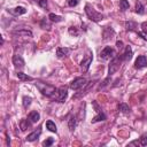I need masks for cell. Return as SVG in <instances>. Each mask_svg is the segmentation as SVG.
Segmentation results:
<instances>
[{"mask_svg":"<svg viewBox=\"0 0 147 147\" xmlns=\"http://www.w3.org/2000/svg\"><path fill=\"white\" fill-rule=\"evenodd\" d=\"M92 59H93L92 53L88 52L87 55H86V56L83 59V61L80 62V68H82L83 71H87V70H88V68H90V65H91V63H92Z\"/></svg>","mask_w":147,"mask_h":147,"instance_id":"obj_6","label":"cell"},{"mask_svg":"<svg viewBox=\"0 0 147 147\" xmlns=\"http://www.w3.org/2000/svg\"><path fill=\"white\" fill-rule=\"evenodd\" d=\"M48 18H49L52 22H55V23H57V22H61V21H62V17H61V16L55 15V14H53V13H51V14L48 15Z\"/></svg>","mask_w":147,"mask_h":147,"instance_id":"obj_24","label":"cell"},{"mask_svg":"<svg viewBox=\"0 0 147 147\" xmlns=\"http://www.w3.org/2000/svg\"><path fill=\"white\" fill-rule=\"evenodd\" d=\"M106 119V115H105V113L100 109L99 111H98V114L93 117V119H92V123H96V122H101V121H105Z\"/></svg>","mask_w":147,"mask_h":147,"instance_id":"obj_16","label":"cell"},{"mask_svg":"<svg viewBox=\"0 0 147 147\" xmlns=\"http://www.w3.org/2000/svg\"><path fill=\"white\" fill-rule=\"evenodd\" d=\"M40 28L42 29H47V30H51V23L48 22V18H42L41 22H40Z\"/></svg>","mask_w":147,"mask_h":147,"instance_id":"obj_23","label":"cell"},{"mask_svg":"<svg viewBox=\"0 0 147 147\" xmlns=\"http://www.w3.org/2000/svg\"><path fill=\"white\" fill-rule=\"evenodd\" d=\"M31 121L30 119H25V118H23V119H21V122H20V127H21V130L22 131H25L26 129H29L30 126H31Z\"/></svg>","mask_w":147,"mask_h":147,"instance_id":"obj_17","label":"cell"},{"mask_svg":"<svg viewBox=\"0 0 147 147\" xmlns=\"http://www.w3.org/2000/svg\"><path fill=\"white\" fill-rule=\"evenodd\" d=\"M141 30H142V32H144L145 34H147V22L141 23Z\"/></svg>","mask_w":147,"mask_h":147,"instance_id":"obj_34","label":"cell"},{"mask_svg":"<svg viewBox=\"0 0 147 147\" xmlns=\"http://www.w3.org/2000/svg\"><path fill=\"white\" fill-rule=\"evenodd\" d=\"M69 33H70L71 36L77 37V36L79 34V31L77 30V28H76V26H71V28H69Z\"/></svg>","mask_w":147,"mask_h":147,"instance_id":"obj_29","label":"cell"},{"mask_svg":"<svg viewBox=\"0 0 147 147\" xmlns=\"http://www.w3.org/2000/svg\"><path fill=\"white\" fill-rule=\"evenodd\" d=\"M146 65H147V59H146V56H144V55L138 56L137 60H136V62H134V67L137 69H142Z\"/></svg>","mask_w":147,"mask_h":147,"instance_id":"obj_9","label":"cell"},{"mask_svg":"<svg viewBox=\"0 0 147 147\" xmlns=\"http://www.w3.org/2000/svg\"><path fill=\"white\" fill-rule=\"evenodd\" d=\"M125 28L127 31H133L137 28V23L133 21H127V22H125Z\"/></svg>","mask_w":147,"mask_h":147,"instance_id":"obj_20","label":"cell"},{"mask_svg":"<svg viewBox=\"0 0 147 147\" xmlns=\"http://www.w3.org/2000/svg\"><path fill=\"white\" fill-rule=\"evenodd\" d=\"M53 142H54V139L53 138H47L44 142H42V146H45V147H48V146H51V145H53Z\"/></svg>","mask_w":147,"mask_h":147,"instance_id":"obj_31","label":"cell"},{"mask_svg":"<svg viewBox=\"0 0 147 147\" xmlns=\"http://www.w3.org/2000/svg\"><path fill=\"white\" fill-rule=\"evenodd\" d=\"M17 77L22 82H28V80H32L33 79L31 76H28L26 74H23V72H17Z\"/></svg>","mask_w":147,"mask_h":147,"instance_id":"obj_21","label":"cell"},{"mask_svg":"<svg viewBox=\"0 0 147 147\" xmlns=\"http://www.w3.org/2000/svg\"><path fill=\"white\" fill-rule=\"evenodd\" d=\"M67 2H68V5H69L70 7H76V6L78 5L79 0H67Z\"/></svg>","mask_w":147,"mask_h":147,"instance_id":"obj_33","label":"cell"},{"mask_svg":"<svg viewBox=\"0 0 147 147\" xmlns=\"http://www.w3.org/2000/svg\"><path fill=\"white\" fill-rule=\"evenodd\" d=\"M46 127L51 131V132H56L57 131V129H56V125H55V123L53 122V121H47L46 122Z\"/></svg>","mask_w":147,"mask_h":147,"instance_id":"obj_22","label":"cell"},{"mask_svg":"<svg viewBox=\"0 0 147 147\" xmlns=\"http://www.w3.org/2000/svg\"><path fill=\"white\" fill-rule=\"evenodd\" d=\"M67 96H68V87L67 86H61L60 88H57V94H56V98H55L56 101L63 103L65 101Z\"/></svg>","mask_w":147,"mask_h":147,"instance_id":"obj_5","label":"cell"},{"mask_svg":"<svg viewBox=\"0 0 147 147\" xmlns=\"http://www.w3.org/2000/svg\"><path fill=\"white\" fill-rule=\"evenodd\" d=\"M29 119H30L32 123H37V122L40 119V115H39V113L36 111V110L31 111V113L29 114Z\"/></svg>","mask_w":147,"mask_h":147,"instance_id":"obj_18","label":"cell"},{"mask_svg":"<svg viewBox=\"0 0 147 147\" xmlns=\"http://www.w3.org/2000/svg\"><path fill=\"white\" fill-rule=\"evenodd\" d=\"M13 34L16 36H24V37H32V32L28 29H20V30H15L13 31Z\"/></svg>","mask_w":147,"mask_h":147,"instance_id":"obj_12","label":"cell"},{"mask_svg":"<svg viewBox=\"0 0 147 147\" xmlns=\"http://www.w3.org/2000/svg\"><path fill=\"white\" fill-rule=\"evenodd\" d=\"M138 36H140L142 39H145V40H147V34H145L144 32H138Z\"/></svg>","mask_w":147,"mask_h":147,"instance_id":"obj_36","label":"cell"},{"mask_svg":"<svg viewBox=\"0 0 147 147\" xmlns=\"http://www.w3.org/2000/svg\"><path fill=\"white\" fill-rule=\"evenodd\" d=\"M40 133H41V129H40V127H38L37 130H34L33 132H31L30 134H28L26 140H28V141H34V140H37V139L39 138Z\"/></svg>","mask_w":147,"mask_h":147,"instance_id":"obj_11","label":"cell"},{"mask_svg":"<svg viewBox=\"0 0 147 147\" xmlns=\"http://www.w3.org/2000/svg\"><path fill=\"white\" fill-rule=\"evenodd\" d=\"M31 101H32V99L30 96H23V106H24V108H28L31 105Z\"/></svg>","mask_w":147,"mask_h":147,"instance_id":"obj_28","label":"cell"},{"mask_svg":"<svg viewBox=\"0 0 147 147\" xmlns=\"http://www.w3.org/2000/svg\"><path fill=\"white\" fill-rule=\"evenodd\" d=\"M132 49H131V47L130 46H126L125 47V51H124V53H123V55L121 56L122 57V60H124V61H130L131 59H132Z\"/></svg>","mask_w":147,"mask_h":147,"instance_id":"obj_13","label":"cell"},{"mask_svg":"<svg viewBox=\"0 0 147 147\" xmlns=\"http://www.w3.org/2000/svg\"><path fill=\"white\" fill-rule=\"evenodd\" d=\"M13 64H14L15 68H17V69H18V68L22 69V68L24 67L25 62H24V60H23V57H22L21 55L16 54V55L13 56Z\"/></svg>","mask_w":147,"mask_h":147,"instance_id":"obj_8","label":"cell"},{"mask_svg":"<svg viewBox=\"0 0 147 147\" xmlns=\"http://www.w3.org/2000/svg\"><path fill=\"white\" fill-rule=\"evenodd\" d=\"M139 141H140V145L141 146H147V134H142L140 137Z\"/></svg>","mask_w":147,"mask_h":147,"instance_id":"obj_30","label":"cell"},{"mask_svg":"<svg viewBox=\"0 0 147 147\" xmlns=\"http://www.w3.org/2000/svg\"><path fill=\"white\" fill-rule=\"evenodd\" d=\"M134 145H140V141L136 140V141H132V142H130V144H129V146H134Z\"/></svg>","mask_w":147,"mask_h":147,"instance_id":"obj_37","label":"cell"},{"mask_svg":"<svg viewBox=\"0 0 147 147\" xmlns=\"http://www.w3.org/2000/svg\"><path fill=\"white\" fill-rule=\"evenodd\" d=\"M85 84H86V79H85L84 77H77V78H75V79L70 83V88L77 91V90L82 88L83 86H85Z\"/></svg>","mask_w":147,"mask_h":147,"instance_id":"obj_4","label":"cell"},{"mask_svg":"<svg viewBox=\"0 0 147 147\" xmlns=\"http://www.w3.org/2000/svg\"><path fill=\"white\" fill-rule=\"evenodd\" d=\"M8 11H9L10 14L15 15V16H20V15H23V14H25V13H26V9H25L24 7H21V6H18V7H15V8L8 9Z\"/></svg>","mask_w":147,"mask_h":147,"instance_id":"obj_10","label":"cell"},{"mask_svg":"<svg viewBox=\"0 0 147 147\" xmlns=\"http://www.w3.org/2000/svg\"><path fill=\"white\" fill-rule=\"evenodd\" d=\"M114 49L111 48V47H109V46H107V47H105L102 51H101V53H100V59H102V60H109L110 57H113L114 56Z\"/></svg>","mask_w":147,"mask_h":147,"instance_id":"obj_7","label":"cell"},{"mask_svg":"<svg viewBox=\"0 0 147 147\" xmlns=\"http://www.w3.org/2000/svg\"><path fill=\"white\" fill-rule=\"evenodd\" d=\"M34 84H36L37 88L39 90V92H41L42 95H45L47 98H51V99L56 98L57 88L55 86H53L51 84H47V83H44V82H40V80H37Z\"/></svg>","mask_w":147,"mask_h":147,"instance_id":"obj_1","label":"cell"},{"mask_svg":"<svg viewBox=\"0 0 147 147\" xmlns=\"http://www.w3.org/2000/svg\"><path fill=\"white\" fill-rule=\"evenodd\" d=\"M37 2H38V5H39L41 8H47V6H48L47 0H37Z\"/></svg>","mask_w":147,"mask_h":147,"instance_id":"obj_32","label":"cell"},{"mask_svg":"<svg viewBox=\"0 0 147 147\" xmlns=\"http://www.w3.org/2000/svg\"><path fill=\"white\" fill-rule=\"evenodd\" d=\"M116 47H117L118 49H121V48L123 47V41H121V40H117V41H116Z\"/></svg>","mask_w":147,"mask_h":147,"instance_id":"obj_35","label":"cell"},{"mask_svg":"<svg viewBox=\"0 0 147 147\" xmlns=\"http://www.w3.org/2000/svg\"><path fill=\"white\" fill-rule=\"evenodd\" d=\"M94 83H95V80H92V82H90V83H86V84H85V90H84V91H82L80 93L75 94V96H74V98H75V99H76V98H80L82 95L86 94V93L88 92V90H90V88H91V87L94 85Z\"/></svg>","mask_w":147,"mask_h":147,"instance_id":"obj_14","label":"cell"},{"mask_svg":"<svg viewBox=\"0 0 147 147\" xmlns=\"http://www.w3.org/2000/svg\"><path fill=\"white\" fill-rule=\"evenodd\" d=\"M119 7H121L122 10H126V9H129V7H130L129 1H127V0H121V1H119Z\"/></svg>","mask_w":147,"mask_h":147,"instance_id":"obj_27","label":"cell"},{"mask_svg":"<svg viewBox=\"0 0 147 147\" xmlns=\"http://www.w3.org/2000/svg\"><path fill=\"white\" fill-rule=\"evenodd\" d=\"M68 125H69V130L74 131L76 127V116H70V118L68 119Z\"/></svg>","mask_w":147,"mask_h":147,"instance_id":"obj_19","label":"cell"},{"mask_svg":"<svg viewBox=\"0 0 147 147\" xmlns=\"http://www.w3.org/2000/svg\"><path fill=\"white\" fill-rule=\"evenodd\" d=\"M121 63H122V57L119 56H116L114 57L110 63H109V67H108V75L111 76L113 74H115L116 71H118V69L121 68Z\"/></svg>","mask_w":147,"mask_h":147,"instance_id":"obj_3","label":"cell"},{"mask_svg":"<svg viewBox=\"0 0 147 147\" xmlns=\"http://www.w3.org/2000/svg\"><path fill=\"white\" fill-rule=\"evenodd\" d=\"M85 13H86L87 17H88L91 21H93V22H99V21L103 20V15H102L101 13L96 11L90 3H86V5H85Z\"/></svg>","mask_w":147,"mask_h":147,"instance_id":"obj_2","label":"cell"},{"mask_svg":"<svg viewBox=\"0 0 147 147\" xmlns=\"http://www.w3.org/2000/svg\"><path fill=\"white\" fill-rule=\"evenodd\" d=\"M136 13H138V14H144L145 13V8H144V6H142V3L141 2H137L136 3Z\"/></svg>","mask_w":147,"mask_h":147,"instance_id":"obj_26","label":"cell"},{"mask_svg":"<svg viewBox=\"0 0 147 147\" xmlns=\"http://www.w3.org/2000/svg\"><path fill=\"white\" fill-rule=\"evenodd\" d=\"M118 109H119V111H122V113H124V114L130 113V107H129L126 103H119Z\"/></svg>","mask_w":147,"mask_h":147,"instance_id":"obj_25","label":"cell"},{"mask_svg":"<svg viewBox=\"0 0 147 147\" xmlns=\"http://www.w3.org/2000/svg\"><path fill=\"white\" fill-rule=\"evenodd\" d=\"M69 52H70V49L67 48V47H59V48L56 49V55H57L59 59H62V57L67 56Z\"/></svg>","mask_w":147,"mask_h":147,"instance_id":"obj_15","label":"cell"}]
</instances>
